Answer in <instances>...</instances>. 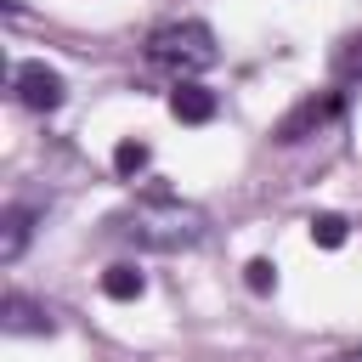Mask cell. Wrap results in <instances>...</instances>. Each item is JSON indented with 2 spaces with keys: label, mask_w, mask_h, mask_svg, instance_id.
<instances>
[{
  "label": "cell",
  "mask_w": 362,
  "mask_h": 362,
  "mask_svg": "<svg viewBox=\"0 0 362 362\" xmlns=\"http://www.w3.org/2000/svg\"><path fill=\"white\" fill-rule=\"evenodd\" d=\"M113 232L130 238L136 249H158V255H175V249H192L204 238V209L181 204V198H141L130 204L124 215H113Z\"/></svg>",
  "instance_id": "obj_1"
},
{
  "label": "cell",
  "mask_w": 362,
  "mask_h": 362,
  "mask_svg": "<svg viewBox=\"0 0 362 362\" xmlns=\"http://www.w3.org/2000/svg\"><path fill=\"white\" fill-rule=\"evenodd\" d=\"M215 57H221V51H215V28H209V23H198V17L158 23V28L147 34V62H153V68H164V74H175V79L215 68Z\"/></svg>",
  "instance_id": "obj_2"
},
{
  "label": "cell",
  "mask_w": 362,
  "mask_h": 362,
  "mask_svg": "<svg viewBox=\"0 0 362 362\" xmlns=\"http://www.w3.org/2000/svg\"><path fill=\"white\" fill-rule=\"evenodd\" d=\"M339 113H345V96H339V90H311V96H300V102L272 124V141H277V147H294V141L328 130Z\"/></svg>",
  "instance_id": "obj_3"
},
{
  "label": "cell",
  "mask_w": 362,
  "mask_h": 362,
  "mask_svg": "<svg viewBox=\"0 0 362 362\" xmlns=\"http://www.w3.org/2000/svg\"><path fill=\"white\" fill-rule=\"evenodd\" d=\"M11 90H17V102H23V107H34V113H57V107H62V96H68L62 74H57V68H45V62H17Z\"/></svg>",
  "instance_id": "obj_4"
},
{
  "label": "cell",
  "mask_w": 362,
  "mask_h": 362,
  "mask_svg": "<svg viewBox=\"0 0 362 362\" xmlns=\"http://www.w3.org/2000/svg\"><path fill=\"white\" fill-rule=\"evenodd\" d=\"M0 328L6 334H57V317L28 294H6L0 300Z\"/></svg>",
  "instance_id": "obj_5"
},
{
  "label": "cell",
  "mask_w": 362,
  "mask_h": 362,
  "mask_svg": "<svg viewBox=\"0 0 362 362\" xmlns=\"http://www.w3.org/2000/svg\"><path fill=\"white\" fill-rule=\"evenodd\" d=\"M170 119H181V124H209V119H215V90H204V85H192V79H175V90H170Z\"/></svg>",
  "instance_id": "obj_6"
},
{
  "label": "cell",
  "mask_w": 362,
  "mask_h": 362,
  "mask_svg": "<svg viewBox=\"0 0 362 362\" xmlns=\"http://www.w3.org/2000/svg\"><path fill=\"white\" fill-rule=\"evenodd\" d=\"M28 232H34V209H28V204H11V209L0 215V260H6V266L28 249Z\"/></svg>",
  "instance_id": "obj_7"
},
{
  "label": "cell",
  "mask_w": 362,
  "mask_h": 362,
  "mask_svg": "<svg viewBox=\"0 0 362 362\" xmlns=\"http://www.w3.org/2000/svg\"><path fill=\"white\" fill-rule=\"evenodd\" d=\"M102 294H107V300H141V294H147V272H141L136 260H113V266L102 272Z\"/></svg>",
  "instance_id": "obj_8"
},
{
  "label": "cell",
  "mask_w": 362,
  "mask_h": 362,
  "mask_svg": "<svg viewBox=\"0 0 362 362\" xmlns=\"http://www.w3.org/2000/svg\"><path fill=\"white\" fill-rule=\"evenodd\" d=\"M147 158H153V153H147V141H136V136H130V141H119V147H113V170H119V175H124V181H136V175H141V170H147Z\"/></svg>",
  "instance_id": "obj_9"
},
{
  "label": "cell",
  "mask_w": 362,
  "mask_h": 362,
  "mask_svg": "<svg viewBox=\"0 0 362 362\" xmlns=\"http://www.w3.org/2000/svg\"><path fill=\"white\" fill-rule=\"evenodd\" d=\"M311 243L339 249V243H345V221H339V215H311Z\"/></svg>",
  "instance_id": "obj_10"
},
{
  "label": "cell",
  "mask_w": 362,
  "mask_h": 362,
  "mask_svg": "<svg viewBox=\"0 0 362 362\" xmlns=\"http://www.w3.org/2000/svg\"><path fill=\"white\" fill-rule=\"evenodd\" d=\"M334 68H339V79H362V34H351V40L339 45Z\"/></svg>",
  "instance_id": "obj_11"
},
{
  "label": "cell",
  "mask_w": 362,
  "mask_h": 362,
  "mask_svg": "<svg viewBox=\"0 0 362 362\" xmlns=\"http://www.w3.org/2000/svg\"><path fill=\"white\" fill-rule=\"evenodd\" d=\"M243 283H249L255 294H272V288H277V266H272V260H249V266H243Z\"/></svg>",
  "instance_id": "obj_12"
},
{
  "label": "cell",
  "mask_w": 362,
  "mask_h": 362,
  "mask_svg": "<svg viewBox=\"0 0 362 362\" xmlns=\"http://www.w3.org/2000/svg\"><path fill=\"white\" fill-rule=\"evenodd\" d=\"M334 362H362V351H339V356H334Z\"/></svg>",
  "instance_id": "obj_13"
}]
</instances>
